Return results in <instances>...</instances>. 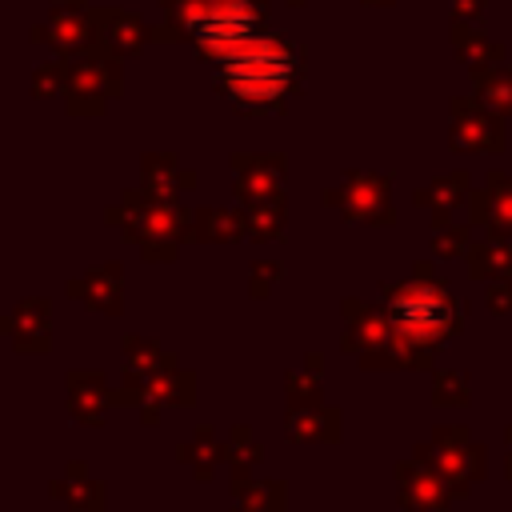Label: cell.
Returning <instances> with one entry per match:
<instances>
[{
  "instance_id": "3",
  "label": "cell",
  "mask_w": 512,
  "mask_h": 512,
  "mask_svg": "<svg viewBox=\"0 0 512 512\" xmlns=\"http://www.w3.org/2000/svg\"><path fill=\"white\" fill-rule=\"evenodd\" d=\"M392 316H396V324H400L408 336L424 340V336H432V332L444 328V320H448V304H444V296L432 292V288H408V292L396 296Z\"/></svg>"
},
{
  "instance_id": "1",
  "label": "cell",
  "mask_w": 512,
  "mask_h": 512,
  "mask_svg": "<svg viewBox=\"0 0 512 512\" xmlns=\"http://www.w3.org/2000/svg\"><path fill=\"white\" fill-rule=\"evenodd\" d=\"M292 76V56L276 40H248L232 56H224V80L244 100H272L284 92Z\"/></svg>"
},
{
  "instance_id": "2",
  "label": "cell",
  "mask_w": 512,
  "mask_h": 512,
  "mask_svg": "<svg viewBox=\"0 0 512 512\" xmlns=\"http://www.w3.org/2000/svg\"><path fill=\"white\" fill-rule=\"evenodd\" d=\"M196 40L204 44V52H216L220 60L232 56L240 44L252 40V16H248V8H240V4H220V8L204 12V16L196 20Z\"/></svg>"
}]
</instances>
